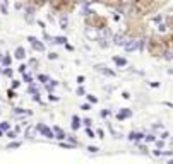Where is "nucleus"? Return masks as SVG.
I'll list each match as a JSON object with an SVG mask.
<instances>
[{"label":"nucleus","mask_w":173,"mask_h":164,"mask_svg":"<svg viewBox=\"0 0 173 164\" xmlns=\"http://www.w3.org/2000/svg\"><path fill=\"white\" fill-rule=\"evenodd\" d=\"M77 82H79V84H82V82H84V77H82V75H79V77H77Z\"/></svg>","instance_id":"26"},{"label":"nucleus","mask_w":173,"mask_h":164,"mask_svg":"<svg viewBox=\"0 0 173 164\" xmlns=\"http://www.w3.org/2000/svg\"><path fill=\"white\" fill-rule=\"evenodd\" d=\"M72 121H74V123H72V128H74V130H77V128H79V118H77V116H74Z\"/></svg>","instance_id":"10"},{"label":"nucleus","mask_w":173,"mask_h":164,"mask_svg":"<svg viewBox=\"0 0 173 164\" xmlns=\"http://www.w3.org/2000/svg\"><path fill=\"white\" fill-rule=\"evenodd\" d=\"M144 137H146V135H142V134H130V138H132V140H142Z\"/></svg>","instance_id":"9"},{"label":"nucleus","mask_w":173,"mask_h":164,"mask_svg":"<svg viewBox=\"0 0 173 164\" xmlns=\"http://www.w3.org/2000/svg\"><path fill=\"white\" fill-rule=\"evenodd\" d=\"M4 63H5V65L10 63V58H9V56H5V58H4Z\"/></svg>","instance_id":"24"},{"label":"nucleus","mask_w":173,"mask_h":164,"mask_svg":"<svg viewBox=\"0 0 173 164\" xmlns=\"http://www.w3.org/2000/svg\"><path fill=\"white\" fill-rule=\"evenodd\" d=\"M24 56H26V52H24V48H21V46H19L17 50H16V58H19V60H22Z\"/></svg>","instance_id":"6"},{"label":"nucleus","mask_w":173,"mask_h":164,"mask_svg":"<svg viewBox=\"0 0 173 164\" xmlns=\"http://www.w3.org/2000/svg\"><path fill=\"white\" fill-rule=\"evenodd\" d=\"M171 24H173V19H171Z\"/></svg>","instance_id":"30"},{"label":"nucleus","mask_w":173,"mask_h":164,"mask_svg":"<svg viewBox=\"0 0 173 164\" xmlns=\"http://www.w3.org/2000/svg\"><path fill=\"white\" fill-rule=\"evenodd\" d=\"M60 27L62 29H67V27H69V19H67V16H62L60 17Z\"/></svg>","instance_id":"7"},{"label":"nucleus","mask_w":173,"mask_h":164,"mask_svg":"<svg viewBox=\"0 0 173 164\" xmlns=\"http://www.w3.org/2000/svg\"><path fill=\"white\" fill-rule=\"evenodd\" d=\"M113 41H115V45H118V46H123V45H125L123 36H122V34H115V36H113Z\"/></svg>","instance_id":"4"},{"label":"nucleus","mask_w":173,"mask_h":164,"mask_svg":"<svg viewBox=\"0 0 173 164\" xmlns=\"http://www.w3.org/2000/svg\"><path fill=\"white\" fill-rule=\"evenodd\" d=\"M146 140H147V142H154L156 137H154V135H146Z\"/></svg>","instance_id":"17"},{"label":"nucleus","mask_w":173,"mask_h":164,"mask_svg":"<svg viewBox=\"0 0 173 164\" xmlns=\"http://www.w3.org/2000/svg\"><path fill=\"white\" fill-rule=\"evenodd\" d=\"M81 109H84V111H87V109H91V106H89V104H82V106H81Z\"/></svg>","instance_id":"21"},{"label":"nucleus","mask_w":173,"mask_h":164,"mask_svg":"<svg viewBox=\"0 0 173 164\" xmlns=\"http://www.w3.org/2000/svg\"><path fill=\"white\" fill-rule=\"evenodd\" d=\"M19 70H21V72L24 73V72H26V65H21V67H19Z\"/></svg>","instance_id":"25"},{"label":"nucleus","mask_w":173,"mask_h":164,"mask_svg":"<svg viewBox=\"0 0 173 164\" xmlns=\"http://www.w3.org/2000/svg\"><path fill=\"white\" fill-rule=\"evenodd\" d=\"M39 80H41V82H43V84H46V82H48V77H46V75H39Z\"/></svg>","instance_id":"19"},{"label":"nucleus","mask_w":173,"mask_h":164,"mask_svg":"<svg viewBox=\"0 0 173 164\" xmlns=\"http://www.w3.org/2000/svg\"><path fill=\"white\" fill-rule=\"evenodd\" d=\"M43 2H46V0H43Z\"/></svg>","instance_id":"31"},{"label":"nucleus","mask_w":173,"mask_h":164,"mask_svg":"<svg viewBox=\"0 0 173 164\" xmlns=\"http://www.w3.org/2000/svg\"><path fill=\"white\" fill-rule=\"evenodd\" d=\"M19 145H21L19 142H12V144H9V145H7V149H17Z\"/></svg>","instance_id":"13"},{"label":"nucleus","mask_w":173,"mask_h":164,"mask_svg":"<svg viewBox=\"0 0 173 164\" xmlns=\"http://www.w3.org/2000/svg\"><path fill=\"white\" fill-rule=\"evenodd\" d=\"M160 31H161V33H164V31H166V26H163V24H161V26H160Z\"/></svg>","instance_id":"28"},{"label":"nucleus","mask_w":173,"mask_h":164,"mask_svg":"<svg viewBox=\"0 0 173 164\" xmlns=\"http://www.w3.org/2000/svg\"><path fill=\"white\" fill-rule=\"evenodd\" d=\"M65 41H67V39H65L64 36H60V38H55V39H53V43H58V45H64Z\"/></svg>","instance_id":"11"},{"label":"nucleus","mask_w":173,"mask_h":164,"mask_svg":"<svg viewBox=\"0 0 173 164\" xmlns=\"http://www.w3.org/2000/svg\"><path fill=\"white\" fill-rule=\"evenodd\" d=\"M144 48V41L142 39H137V50H142Z\"/></svg>","instance_id":"16"},{"label":"nucleus","mask_w":173,"mask_h":164,"mask_svg":"<svg viewBox=\"0 0 173 164\" xmlns=\"http://www.w3.org/2000/svg\"><path fill=\"white\" fill-rule=\"evenodd\" d=\"M26 137L28 138H33V137H35V130H28V132H26Z\"/></svg>","instance_id":"14"},{"label":"nucleus","mask_w":173,"mask_h":164,"mask_svg":"<svg viewBox=\"0 0 173 164\" xmlns=\"http://www.w3.org/2000/svg\"><path fill=\"white\" fill-rule=\"evenodd\" d=\"M115 63H117V65H120V67H123V65H125L127 62L123 60V58H115Z\"/></svg>","instance_id":"12"},{"label":"nucleus","mask_w":173,"mask_h":164,"mask_svg":"<svg viewBox=\"0 0 173 164\" xmlns=\"http://www.w3.org/2000/svg\"><path fill=\"white\" fill-rule=\"evenodd\" d=\"M53 132H55V135H57V138H65V135H64V130L60 128V127H55V128H53Z\"/></svg>","instance_id":"8"},{"label":"nucleus","mask_w":173,"mask_h":164,"mask_svg":"<svg viewBox=\"0 0 173 164\" xmlns=\"http://www.w3.org/2000/svg\"><path fill=\"white\" fill-rule=\"evenodd\" d=\"M7 135H9L10 138H14V137H16V132H9V134H7Z\"/></svg>","instance_id":"27"},{"label":"nucleus","mask_w":173,"mask_h":164,"mask_svg":"<svg viewBox=\"0 0 173 164\" xmlns=\"http://www.w3.org/2000/svg\"><path fill=\"white\" fill-rule=\"evenodd\" d=\"M28 41H29L31 46L35 48V50H38V52H43V50H45V45H43V43H39V41L35 38V36H29V38H28Z\"/></svg>","instance_id":"1"},{"label":"nucleus","mask_w":173,"mask_h":164,"mask_svg":"<svg viewBox=\"0 0 173 164\" xmlns=\"http://www.w3.org/2000/svg\"><path fill=\"white\" fill-rule=\"evenodd\" d=\"M0 128H2V130H9V123H2V125H0Z\"/></svg>","instance_id":"22"},{"label":"nucleus","mask_w":173,"mask_h":164,"mask_svg":"<svg viewBox=\"0 0 173 164\" xmlns=\"http://www.w3.org/2000/svg\"><path fill=\"white\" fill-rule=\"evenodd\" d=\"M57 53H50V55H48V58H50V60H57Z\"/></svg>","instance_id":"20"},{"label":"nucleus","mask_w":173,"mask_h":164,"mask_svg":"<svg viewBox=\"0 0 173 164\" xmlns=\"http://www.w3.org/2000/svg\"><path fill=\"white\" fill-rule=\"evenodd\" d=\"M38 130L41 132L43 135H46L48 138H57L55 137V132H52V130L48 128V127H45V125H38Z\"/></svg>","instance_id":"2"},{"label":"nucleus","mask_w":173,"mask_h":164,"mask_svg":"<svg viewBox=\"0 0 173 164\" xmlns=\"http://www.w3.org/2000/svg\"><path fill=\"white\" fill-rule=\"evenodd\" d=\"M87 99H89V103H96V101H98V99H96V96H93V94L87 96Z\"/></svg>","instance_id":"18"},{"label":"nucleus","mask_w":173,"mask_h":164,"mask_svg":"<svg viewBox=\"0 0 173 164\" xmlns=\"http://www.w3.org/2000/svg\"><path fill=\"white\" fill-rule=\"evenodd\" d=\"M123 48H125L127 52H134V50H137V39H129V41L123 45Z\"/></svg>","instance_id":"3"},{"label":"nucleus","mask_w":173,"mask_h":164,"mask_svg":"<svg viewBox=\"0 0 173 164\" xmlns=\"http://www.w3.org/2000/svg\"><path fill=\"white\" fill-rule=\"evenodd\" d=\"M129 116H132V111H129V109H122V113H118V120H123Z\"/></svg>","instance_id":"5"},{"label":"nucleus","mask_w":173,"mask_h":164,"mask_svg":"<svg viewBox=\"0 0 173 164\" xmlns=\"http://www.w3.org/2000/svg\"><path fill=\"white\" fill-rule=\"evenodd\" d=\"M87 151L91 152V154H96V152L100 151V149H96V147H93V145H89V147H87Z\"/></svg>","instance_id":"15"},{"label":"nucleus","mask_w":173,"mask_h":164,"mask_svg":"<svg viewBox=\"0 0 173 164\" xmlns=\"http://www.w3.org/2000/svg\"><path fill=\"white\" fill-rule=\"evenodd\" d=\"M0 135H2V128H0Z\"/></svg>","instance_id":"29"},{"label":"nucleus","mask_w":173,"mask_h":164,"mask_svg":"<svg viewBox=\"0 0 173 164\" xmlns=\"http://www.w3.org/2000/svg\"><path fill=\"white\" fill-rule=\"evenodd\" d=\"M91 123H93V121L89 120V118H86V120H84V125H86V127H89V125H91Z\"/></svg>","instance_id":"23"}]
</instances>
